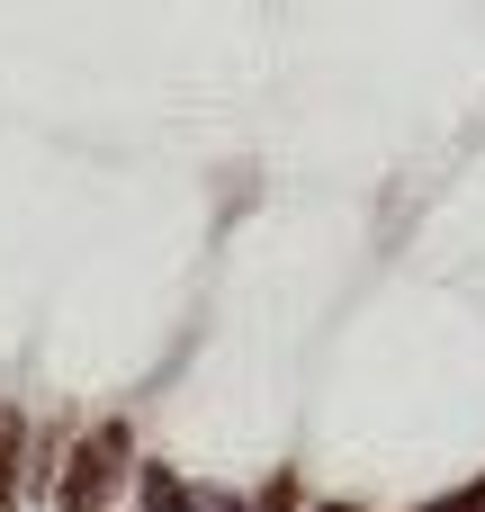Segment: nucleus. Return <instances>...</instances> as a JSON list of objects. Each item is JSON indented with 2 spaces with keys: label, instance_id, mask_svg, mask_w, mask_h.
<instances>
[{
  "label": "nucleus",
  "instance_id": "nucleus-1",
  "mask_svg": "<svg viewBox=\"0 0 485 512\" xmlns=\"http://www.w3.org/2000/svg\"><path fill=\"white\" fill-rule=\"evenodd\" d=\"M126 450H135V441H126V423H99V432L72 450V468H63V495H54V504H63V512H99V504H108V486L126 477Z\"/></svg>",
  "mask_w": 485,
  "mask_h": 512
},
{
  "label": "nucleus",
  "instance_id": "nucleus-2",
  "mask_svg": "<svg viewBox=\"0 0 485 512\" xmlns=\"http://www.w3.org/2000/svg\"><path fill=\"white\" fill-rule=\"evenodd\" d=\"M18 459H27V423H18V414H0V512L18 504Z\"/></svg>",
  "mask_w": 485,
  "mask_h": 512
},
{
  "label": "nucleus",
  "instance_id": "nucleus-3",
  "mask_svg": "<svg viewBox=\"0 0 485 512\" xmlns=\"http://www.w3.org/2000/svg\"><path fill=\"white\" fill-rule=\"evenodd\" d=\"M144 512H198V504H189V486L171 468H144Z\"/></svg>",
  "mask_w": 485,
  "mask_h": 512
},
{
  "label": "nucleus",
  "instance_id": "nucleus-4",
  "mask_svg": "<svg viewBox=\"0 0 485 512\" xmlns=\"http://www.w3.org/2000/svg\"><path fill=\"white\" fill-rule=\"evenodd\" d=\"M252 512H297V477H270V495H261Z\"/></svg>",
  "mask_w": 485,
  "mask_h": 512
},
{
  "label": "nucleus",
  "instance_id": "nucleus-5",
  "mask_svg": "<svg viewBox=\"0 0 485 512\" xmlns=\"http://www.w3.org/2000/svg\"><path fill=\"white\" fill-rule=\"evenodd\" d=\"M324 512H360V504H324Z\"/></svg>",
  "mask_w": 485,
  "mask_h": 512
}]
</instances>
